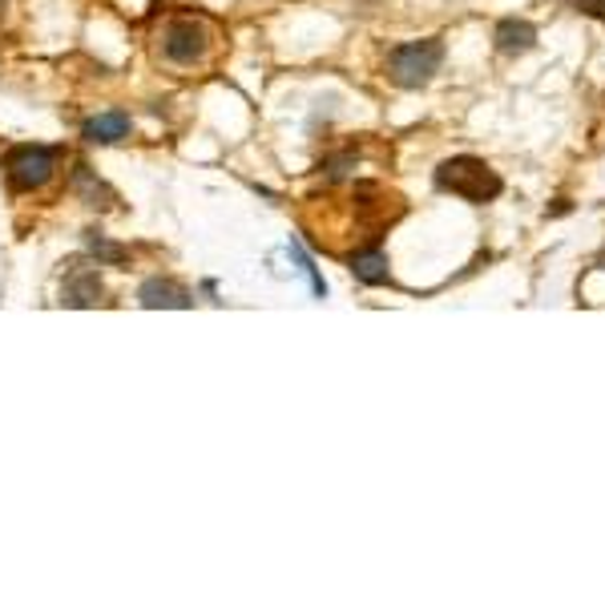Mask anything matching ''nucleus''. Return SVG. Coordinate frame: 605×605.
<instances>
[{
	"mask_svg": "<svg viewBox=\"0 0 605 605\" xmlns=\"http://www.w3.org/2000/svg\"><path fill=\"white\" fill-rule=\"evenodd\" d=\"M291 255H295V262H299L302 271H307V279H311V287H316V295H319V299H323V295H328V283L319 279V271H316V267H311V259H307V255H302V250H299V243H291Z\"/></svg>",
	"mask_w": 605,
	"mask_h": 605,
	"instance_id": "obj_12",
	"label": "nucleus"
},
{
	"mask_svg": "<svg viewBox=\"0 0 605 605\" xmlns=\"http://www.w3.org/2000/svg\"><path fill=\"white\" fill-rule=\"evenodd\" d=\"M85 243H89V250L97 255V267H101V262H110V267H118V262L129 259V250L118 247V243H110V238H101L97 231L85 234Z\"/></svg>",
	"mask_w": 605,
	"mask_h": 605,
	"instance_id": "obj_11",
	"label": "nucleus"
},
{
	"mask_svg": "<svg viewBox=\"0 0 605 605\" xmlns=\"http://www.w3.org/2000/svg\"><path fill=\"white\" fill-rule=\"evenodd\" d=\"M444 65V41L441 37H428V41H408L396 45L387 53V77L399 89H424Z\"/></svg>",
	"mask_w": 605,
	"mask_h": 605,
	"instance_id": "obj_2",
	"label": "nucleus"
},
{
	"mask_svg": "<svg viewBox=\"0 0 605 605\" xmlns=\"http://www.w3.org/2000/svg\"><path fill=\"white\" fill-rule=\"evenodd\" d=\"M561 4H569L573 13L590 16V21H602L605 25V0H561Z\"/></svg>",
	"mask_w": 605,
	"mask_h": 605,
	"instance_id": "obj_13",
	"label": "nucleus"
},
{
	"mask_svg": "<svg viewBox=\"0 0 605 605\" xmlns=\"http://www.w3.org/2000/svg\"><path fill=\"white\" fill-rule=\"evenodd\" d=\"M77 194L85 198V207H113V190L106 182L94 178V170L89 165H77Z\"/></svg>",
	"mask_w": 605,
	"mask_h": 605,
	"instance_id": "obj_10",
	"label": "nucleus"
},
{
	"mask_svg": "<svg viewBox=\"0 0 605 605\" xmlns=\"http://www.w3.org/2000/svg\"><path fill=\"white\" fill-rule=\"evenodd\" d=\"M101 295H106L101 275H97L94 267L73 262L70 271H65V283H61V302H65V307H97Z\"/></svg>",
	"mask_w": 605,
	"mask_h": 605,
	"instance_id": "obj_5",
	"label": "nucleus"
},
{
	"mask_svg": "<svg viewBox=\"0 0 605 605\" xmlns=\"http://www.w3.org/2000/svg\"><path fill=\"white\" fill-rule=\"evenodd\" d=\"M57 158L61 153L53 146H13V150L4 153V178L21 194L45 190L57 174Z\"/></svg>",
	"mask_w": 605,
	"mask_h": 605,
	"instance_id": "obj_4",
	"label": "nucleus"
},
{
	"mask_svg": "<svg viewBox=\"0 0 605 605\" xmlns=\"http://www.w3.org/2000/svg\"><path fill=\"white\" fill-rule=\"evenodd\" d=\"M85 141H94V146H113V141L129 138V118L122 110H110V113H97L94 122H85Z\"/></svg>",
	"mask_w": 605,
	"mask_h": 605,
	"instance_id": "obj_8",
	"label": "nucleus"
},
{
	"mask_svg": "<svg viewBox=\"0 0 605 605\" xmlns=\"http://www.w3.org/2000/svg\"><path fill=\"white\" fill-rule=\"evenodd\" d=\"M351 275H356L359 283H368V287H384V283H392L384 250H380V247L356 250V255H351Z\"/></svg>",
	"mask_w": 605,
	"mask_h": 605,
	"instance_id": "obj_9",
	"label": "nucleus"
},
{
	"mask_svg": "<svg viewBox=\"0 0 605 605\" xmlns=\"http://www.w3.org/2000/svg\"><path fill=\"white\" fill-rule=\"evenodd\" d=\"M214 49V33H210L207 21H198V16H178V21H170L162 33V53L170 65H182V70H190V65H202Z\"/></svg>",
	"mask_w": 605,
	"mask_h": 605,
	"instance_id": "obj_3",
	"label": "nucleus"
},
{
	"mask_svg": "<svg viewBox=\"0 0 605 605\" xmlns=\"http://www.w3.org/2000/svg\"><path fill=\"white\" fill-rule=\"evenodd\" d=\"M432 182H436V190L453 194V198H465V202H472V207L493 202V198L505 194V182H501V174H496L493 165L481 162V158H468V153H460V158H444V162L436 165Z\"/></svg>",
	"mask_w": 605,
	"mask_h": 605,
	"instance_id": "obj_1",
	"label": "nucleus"
},
{
	"mask_svg": "<svg viewBox=\"0 0 605 605\" xmlns=\"http://www.w3.org/2000/svg\"><path fill=\"white\" fill-rule=\"evenodd\" d=\"M597 267H602V271H605V250H602V255H597Z\"/></svg>",
	"mask_w": 605,
	"mask_h": 605,
	"instance_id": "obj_14",
	"label": "nucleus"
},
{
	"mask_svg": "<svg viewBox=\"0 0 605 605\" xmlns=\"http://www.w3.org/2000/svg\"><path fill=\"white\" fill-rule=\"evenodd\" d=\"M138 302L141 307H150V311H186V307H194V295L186 287H182L178 279H146L138 287Z\"/></svg>",
	"mask_w": 605,
	"mask_h": 605,
	"instance_id": "obj_6",
	"label": "nucleus"
},
{
	"mask_svg": "<svg viewBox=\"0 0 605 605\" xmlns=\"http://www.w3.org/2000/svg\"><path fill=\"white\" fill-rule=\"evenodd\" d=\"M0 13H4V0H0Z\"/></svg>",
	"mask_w": 605,
	"mask_h": 605,
	"instance_id": "obj_15",
	"label": "nucleus"
},
{
	"mask_svg": "<svg viewBox=\"0 0 605 605\" xmlns=\"http://www.w3.org/2000/svg\"><path fill=\"white\" fill-rule=\"evenodd\" d=\"M493 45H496V53L524 57V53H533V49H536V28L529 25V21L505 16V21L496 25V33H493Z\"/></svg>",
	"mask_w": 605,
	"mask_h": 605,
	"instance_id": "obj_7",
	"label": "nucleus"
}]
</instances>
